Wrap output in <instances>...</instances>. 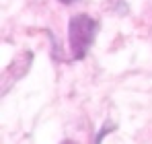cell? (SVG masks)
<instances>
[{"instance_id":"obj_1","label":"cell","mask_w":152,"mask_h":144,"mask_svg":"<svg viewBox=\"0 0 152 144\" xmlns=\"http://www.w3.org/2000/svg\"><path fill=\"white\" fill-rule=\"evenodd\" d=\"M99 25L93 17L88 15H74L68 23V41H70V49H72V58L74 60H82L86 56L88 48L95 41Z\"/></svg>"},{"instance_id":"obj_2","label":"cell","mask_w":152,"mask_h":144,"mask_svg":"<svg viewBox=\"0 0 152 144\" xmlns=\"http://www.w3.org/2000/svg\"><path fill=\"white\" fill-rule=\"evenodd\" d=\"M111 128H113L111 123H107V126L103 128V132H101V134H99V136H97V144H101V142H103V138H105V136H107V134L111 132Z\"/></svg>"},{"instance_id":"obj_3","label":"cell","mask_w":152,"mask_h":144,"mask_svg":"<svg viewBox=\"0 0 152 144\" xmlns=\"http://www.w3.org/2000/svg\"><path fill=\"white\" fill-rule=\"evenodd\" d=\"M60 2H64V4H74V2H78V0H60Z\"/></svg>"}]
</instances>
